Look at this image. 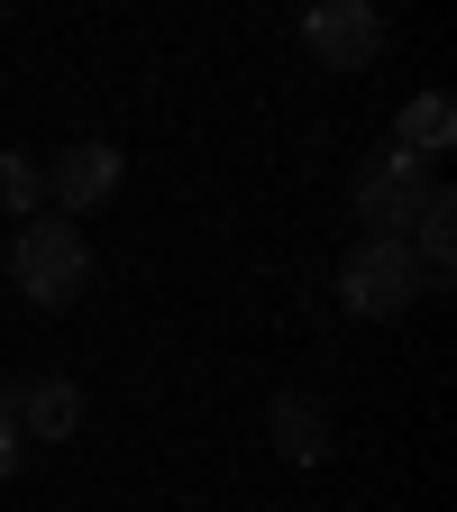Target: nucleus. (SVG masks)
<instances>
[{
	"mask_svg": "<svg viewBox=\"0 0 457 512\" xmlns=\"http://www.w3.org/2000/svg\"><path fill=\"white\" fill-rule=\"evenodd\" d=\"M10 284H19L37 311L83 302V284H92V238H83V220H64V211H28L19 238H10Z\"/></svg>",
	"mask_w": 457,
	"mask_h": 512,
	"instance_id": "f257e3e1",
	"label": "nucleus"
},
{
	"mask_svg": "<svg viewBox=\"0 0 457 512\" xmlns=\"http://www.w3.org/2000/svg\"><path fill=\"white\" fill-rule=\"evenodd\" d=\"M339 302H348L357 320H394V311H412V302H421V256H412L403 238H357L348 266H339Z\"/></svg>",
	"mask_w": 457,
	"mask_h": 512,
	"instance_id": "f03ea898",
	"label": "nucleus"
},
{
	"mask_svg": "<svg viewBox=\"0 0 457 512\" xmlns=\"http://www.w3.org/2000/svg\"><path fill=\"white\" fill-rule=\"evenodd\" d=\"M430 183H439V174L403 165L394 147L366 156V165H357V183H348V202H357L366 238H412V220H421V202H430Z\"/></svg>",
	"mask_w": 457,
	"mask_h": 512,
	"instance_id": "7ed1b4c3",
	"label": "nucleus"
},
{
	"mask_svg": "<svg viewBox=\"0 0 457 512\" xmlns=\"http://www.w3.org/2000/svg\"><path fill=\"white\" fill-rule=\"evenodd\" d=\"M302 46L330 74H366L384 55V19H375V0H302Z\"/></svg>",
	"mask_w": 457,
	"mask_h": 512,
	"instance_id": "20e7f679",
	"label": "nucleus"
},
{
	"mask_svg": "<svg viewBox=\"0 0 457 512\" xmlns=\"http://www.w3.org/2000/svg\"><path fill=\"white\" fill-rule=\"evenodd\" d=\"M119 147L110 138H74L55 165H46V211H64V220H83V211H101L110 192H119Z\"/></svg>",
	"mask_w": 457,
	"mask_h": 512,
	"instance_id": "39448f33",
	"label": "nucleus"
},
{
	"mask_svg": "<svg viewBox=\"0 0 457 512\" xmlns=\"http://www.w3.org/2000/svg\"><path fill=\"white\" fill-rule=\"evenodd\" d=\"M0 412L19 421V439L55 448V439H74V430H83V384H64V375H28V384H10V394H0Z\"/></svg>",
	"mask_w": 457,
	"mask_h": 512,
	"instance_id": "423d86ee",
	"label": "nucleus"
},
{
	"mask_svg": "<svg viewBox=\"0 0 457 512\" xmlns=\"http://www.w3.org/2000/svg\"><path fill=\"white\" fill-rule=\"evenodd\" d=\"M448 147H457V101H448V92H412V101L394 110V156L430 174Z\"/></svg>",
	"mask_w": 457,
	"mask_h": 512,
	"instance_id": "0eeeda50",
	"label": "nucleus"
},
{
	"mask_svg": "<svg viewBox=\"0 0 457 512\" xmlns=\"http://www.w3.org/2000/svg\"><path fill=\"white\" fill-rule=\"evenodd\" d=\"M266 439L284 448L293 467H330V448H339V439H330V412H320L311 394H275V403H266Z\"/></svg>",
	"mask_w": 457,
	"mask_h": 512,
	"instance_id": "6e6552de",
	"label": "nucleus"
},
{
	"mask_svg": "<svg viewBox=\"0 0 457 512\" xmlns=\"http://www.w3.org/2000/svg\"><path fill=\"white\" fill-rule=\"evenodd\" d=\"M0 211H10V220L46 211V165H37V156H19V147H0Z\"/></svg>",
	"mask_w": 457,
	"mask_h": 512,
	"instance_id": "1a4fd4ad",
	"label": "nucleus"
},
{
	"mask_svg": "<svg viewBox=\"0 0 457 512\" xmlns=\"http://www.w3.org/2000/svg\"><path fill=\"white\" fill-rule=\"evenodd\" d=\"M19 458H28V439H19V421H10V412H0V485L19 476Z\"/></svg>",
	"mask_w": 457,
	"mask_h": 512,
	"instance_id": "9d476101",
	"label": "nucleus"
}]
</instances>
